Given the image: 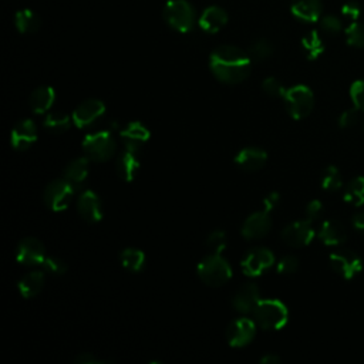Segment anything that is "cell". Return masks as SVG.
<instances>
[{
	"label": "cell",
	"mask_w": 364,
	"mask_h": 364,
	"mask_svg": "<svg viewBox=\"0 0 364 364\" xmlns=\"http://www.w3.org/2000/svg\"><path fill=\"white\" fill-rule=\"evenodd\" d=\"M252 58L249 53L235 46H219L209 58L212 74L225 84H238L245 82L251 74Z\"/></svg>",
	"instance_id": "1"
},
{
	"label": "cell",
	"mask_w": 364,
	"mask_h": 364,
	"mask_svg": "<svg viewBox=\"0 0 364 364\" xmlns=\"http://www.w3.org/2000/svg\"><path fill=\"white\" fill-rule=\"evenodd\" d=\"M252 313L256 325L264 330H279L286 326L289 319L286 305L277 299L260 300Z\"/></svg>",
	"instance_id": "2"
},
{
	"label": "cell",
	"mask_w": 364,
	"mask_h": 364,
	"mask_svg": "<svg viewBox=\"0 0 364 364\" xmlns=\"http://www.w3.org/2000/svg\"><path fill=\"white\" fill-rule=\"evenodd\" d=\"M198 276L208 286L218 288L225 285L232 277V268L229 262L220 253H211L199 262Z\"/></svg>",
	"instance_id": "3"
},
{
	"label": "cell",
	"mask_w": 364,
	"mask_h": 364,
	"mask_svg": "<svg viewBox=\"0 0 364 364\" xmlns=\"http://www.w3.org/2000/svg\"><path fill=\"white\" fill-rule=\"evenodd\" d=\"M170 27L179 33H190L195 25V10L187 0H170L163 12Z\"/></svg>",
	"instance_id": "4"
},
{
	"label": "cell",
	"mask_w": 364,
	"mask_h": 364,
	"mask_svg": "<svg viewBox=\"0 0 364 364\" xmlns=\"http://www.w3.org/2000/svg\"><path fill=\"white\" fill-rule=\"evenodd\" d=\"M115 148V139L109 131H97L89 134L83 141L84 154L93 163H106V161L111 159Z\"/></svg>",
	"instance_id": "5"
},
{
	"label": "cell",
	"mask_w": 364,
	"mask_h": 364,
	"mask_svg": "<svg viewBox=\"0 0 364 364\" xmlns=\"http://www.w3.org/2000/svg\"><path fill=\"white\" fill-rule=\"evenodd\" d=\"M285 106L289 115L295 120L306 118L315 107V95L308 86H293L286 90Z\"/></svg>",
	"instance_id": "6"
},
{
	"label": "cell",
	"mask_w": 364,
	"mask_h": 364,
	"mask_svg": "<svg viewBox=\"0 0 364 364\" xmlns=\"http://www.w3.org/2000/svg\"><path fill=\"white\" fill-rule=\"evenodd\" d=\"M76 192V188L70 184L69 181L63 179H56L52 181L50 184L46 187L43 194V201L54 212H62L67 209L70 202L73 199V195Z\"/></svg>",
	"instance_id": "7"
},
{
	"label": "cell",
	"mask_w": 364,
	"mask_h": 364,
	"mask_svg": "<svg viewBox=\"0 0 364 364\" xmlns=\"http://www.w3.org/2000/svg\"><path fill=\"white\" fill-rule=\"evenodd\" d=\"M273 264L275 255L268 248H253L242 259L240 268L247 276L256 277L269 271Z\"/></svg>",
	"instance_id": "8"
},
{
	"label": "cell",
	"mask_w": 364,
	"mask_h": 364,
	"mask_svg": "<svg viewBox=\"0 0 364 364\" xmlns=\"http://www.w3.org/2000/svg\"><path fill=\"white\" fill-rule=\"evenodd\" d=\"M330 266L332 269L345 279H353L357 276L363 269L361 258L349 249L336 251L330 255Z\"/></svg>",
	"instance_id": "9"
},
{
	"label": "cell",
	"mask_w": 364,
	"mask_h": 364,
	"mask_svg": "<svg viewBox=\"0 0 364 364\" xmlns=\"http://www.w3.org/2000/svg\"><path fill=\"white\" fill-rule=\"evenodd\" d=\"M315 238L312 220H296L282 231V240L292 248H302L309 245Z\"/></svg>",
	"instance_id": "10"
},
{
	"label": "cell",
	"mask_w": 364,
	"mask_h": 364,
	"mask_svg": "<svg viewBox=\"0 0 364 364\" xmlns=\"http://www.w3.org/2000/svg\"><path fill=\"white\" fill-rule=\"evenodd\" d=\"M256 321L248 317H240L232 321L228 330L227 339L232 348H245L256 336Z\"/></svg>",
	"instance_id": "11"
},
{
	"label": "cell",
	"mask_w": 364,
	"mask_h": 364,
	"mask_svg": "<svg viewBox=\"0 0 364 364\" xmlns=\"http://www.w3.org/2000/svg\"><path fill=\"white\" fill-rule=\"evenodd\" d=\"M104 113H106V106L103 101L97 98L86 100L73 111L71 115L73 124L78 128H86L94 124L100 117H103Z\"/></svg>",
	"instance_id": "12"
},
{
	"label": "cell",
	"mask_w": 364,
	"mask_h": 364,
	"mask_svg": "<svg viewBox=\"0 0 364 364\" xmlns=\"http://www.w3.org/2000/svg\"><path fill=\"white\" fill-rule=\"evenodd\" d=\"M16 259L19 264L26 266L42 265L46 259L45 245L36 238L23 239L16 249Z\"/></svg>",
	"instance_id": "13"
},
{
	"label": "cell",
	"mask_w": 364,
	"mask_h": 364,
	"mask_svg": "<svg viewBox=\"0 0 364 364\" xmlns=\"http://www.w3.org/2000/svg\"><path fill=\"white\" fill-rule=\"evenodd\" d=\"M269 214L271 212L264 209L249 215L244 222V225H242V235H244V238L256 240L266 236L272 228V218Z\"/></svg>",
	"instance_id": "14"
},
{
	"label": "cell",
	"mask_w": 364,
	"mask_h": 364,
	"mask_svg": "<svg viewBox=\"0 0 364 364\" xmlns=\"http://www.w3.org/2000/svg\"><path fill=\"white\" fill-rule=\"evenodd\" d=\"M37 139V127L33 120H20L12 130L10 143L16 151L29 150Z\"/></svg>",
	"instance_id": "15"
},
{
	"label": "cell",
	"mask_w": 364,
	"mask_h": 364,
	"mask_svg": "<svg viewBox=\"0 0 364 364\" xmlns=\"http://www.w3.org/2000/svg\"><path fill=\"white\" fill-rule=\"evenodd\" d=\"M77 209L80 216L89 224H97L103 219V205H101V201L94 191H84L78 196Z\"/></svg>",
	"instance_id": "16"
},
{
	"label": "cell",
	"mask_w": 364,
	"mask_h": 364,
	"mask_svg": "<svg viewBox=\"0 0 364 364\" xmlns=\"http://www.w3.org/2000/svg\"><path fill=\"white\" fill-rule=\"evenodd\" d=\"M260 302V292L255 283H247L242 286L232 299V306L239 313H252Z\"/></svg>",
	"instance_id": "17"
},
{
	"label": "cell",
	"mask_w": 364,
	"mask_h": 364,
	"mask_svg": "<svg viewBox=\"0 0 364 364\" xmlns=\"http://www.w3.org/2000/svg\"><path fill=\"white\" fill-rule=\"evenodd\" d=\"M268 161L265 150L258 147H247L240 150L235 157V164L245 171H258L264 168Z\"/></svg>",
	"instance_id": "18"
},
{
	"label": "cell",
	"mask_w": 364,
	"mask_h": 364,
	"mask_svg": "<svg viewBox=\"0 0 364 364\" xmlns=\"http://www.w3.org/2000/svg\"><path fill=\"white\" fill-rule=\"evenodd\" d=\"M121 138H123L127 150L138 152L139 148L150 139V131L144 124L133 121L121 130Z\"/></svg>",
	"instance_id": "19"
},
{
	"label": "cell",
	"mask_w": 364,
	"mask_h": 364,
	"mask_svg": "<svg viewBox=\"0 0 364 364\" xmlns=\"http://www.w3.org/2000/svg\"><path fill=\"white\" fill-rule=\"evenodd\" d=\"M292 14L305 23H315L321 17V0H293L291 5Z\"/></svg>",
	"instance_id": "20"
},
{
	"label": "cell",
	"mask_w": 364,
	"mask_h": 364,
	"mask_svg": "<svg viewBox=\"0 0 364 364\" xmlns=\"http://www.w3.org/2000/svg\"><path fill=\"white\" fill-rule=\"evenodd\" d=\"M319 239L328 247H337L345 244L348 239V231L339 220H325L319 231Z\"/></svg>",
	"instance_id": "21"
},
{
	"label": "cell",
	"mask_w": 364,
	"mask_h": 364,
	"mask_svg": "<svg viewBox=\"0 0 364 364\" xmlns=\"http://www.w3.org/2000/svg\"><path fill=\"white\" fill-rule=\"evenodd\" d=\"M228 23V13L219 6H209L202 12L199 17V26L207 33H218Z\"/></svg>",
	"instance_id": "22"
},
{
	"label": "cell",
	"mask_w": 364,
	"mask_h": 364,
	"mask_svg": "<svg viewBox=\"0 0 364 364\" xmlns=\"http://www.w3.org/2000/svg\"><path fill=\"white\" fill-rule=\"evenodd\" d=\"M56 101V91L50 86H40L30 95V109L36 114L47 113Z\"/></svg>",
	"instance_id": "23"
},
{
	"label": "cell",
	"mask_w": 364,
	"mask_h": 364,
	"mask_svg": "<svg viewBox=\"0 0 364 364\" xmlns=\"http://www.w3.org/2000/svg\"><path fill=\"white\" fill-rule=\"evenodd\" d=\"M138 152L130 151L126 148V151L121 154L117 159V174L121 179H124L127 182L133 181L139 170V161H138Z\"/></svg>",
	"instance_id": "24"
},
{
	"label": "cell",
	"mask_w": 364,
	"mask_h": 364,
	"mask_svg": "<svg viewBox=\"0 0 364 364\" xmlns=\"http://www.w3.org/2000/svg\"><path fill=\"white\" fill-rule=\"evenodd\" d=\"M89 158H76L74 161L66 167L65 172H63V178L66 181H69L70 184L78 190L82 187L83 182L86 181L87 175H89Z\"/></svg>",
	"instance_id": "25"
},
{
	"label": "cell",
	"mask_w": 364,
	"mask_h": 364,
	"mask_svg": "<svg viewBox=\"0 0 364 364\" xmlns=\"http://www.w3.org/2000/svg\"><path fill=\"white\" fill-rule=\"evenodd\" d=\"M45 285V273L42 271H33L29 272L22 280L19 282V292L25 299L36 297L42 292Z\"/></svg>",
	"instance_id": "26"
},
{
	"label": "cell",
	"mask_w": 364,
	"mask_h": 364,
	"mask_svg": "<svg viewBox=\"0 0 364 364\" xmlns=\"http://www.w3.org/2000/svg\"><path fill=\"white\" fill-rule=\"evenodd\" d=\"M14 25L20 33L29 34V33H36L40 29V26H42V20H40L38 14L34 13L33 10L23 9L16 13Z\"/></svg>",
	"instance_id": "27"
},
{
	"label": "cell",
	"mask_w": 364,
	"mask_h": 364,
	"mask_svg": "<svg viewBox=\"0 0 364 364\" xmlns=\"http://www.w3.org/2000/svg\"><path fill=\"white\" fill-rule=\"evenodd\" d=\"M121 265H123L130 272H141L144 269L146 265V255L141 249L137 248H127L121 252L120 256Z\"/></svg>",
	"instance_id": "28"
},
{
	"label": "cell",
	"mask_w": 364,
	"mask_h": 364,
	"mask_svg": "<svg viewBox=\"0 0 364 364\" xmlns=\"http://www.w3.org/2000/svg\"><path fill=\"white\" fill-rule=\"evenodd\" d=\"M302 47L306 53V57L309 60H316L325 52V43H323L321 37L316 30L308 33L305 37L302 38Z\"/></svg>",
	"instance_id": "29"
},
{
	"label": "cell",
	"mask_w": 364,
	"mask_h": 364,
	"mask_svg": "<svg viewBox=\"0 0 364 364\" xmlns=\"http://www.w3.org/2000/svg\"><path fill=\"white\" fill-rule=\"evenodd\" d=\"M71 121L73 120H70V117L63 114V113H50L45 118L43 124H45V128L49 130L50 133L62 134V133H66L70 128Z\"/></svg>",
	"instance_id": "30"
},
{
	"label": "cell",
	"mask_w": 364,
	"mask_h": 364,
	"mask_svg": "<svg viewBox=\"0 0 364 364\" xmlns=\"http://www.w3.org/2000/svg\"><path fill=\"white\" fill-rule=\"evenodd\" d=\"M345 201L357 207L364 204V177H357L349 182L345 192Z\"/></svg>",
	"instance_id": "31"
},
{
	"label": "cell",
	"mask_w": 364,
	"mask_h": 364,
	"mask_svg": "<svg viewBox=\"0 0 364 364\" xmlns=\"http://www.w3.org/2000/svg\"><path fill=\"white\" fill-rule=\"evenodd\" d=\"M321 187L323 190L330 191V192L339 191L343 187V177L337 167L329 166L325 170V172H323V178H321Z\"/></svg>",
	"instance_id": "32"
},
{
	"label": "cell",
	"mask_w": 364,
	"mask_h": 364,
	"mask_svg": "<svg viewBox=\"0 0 364 364\" xmlns=\"http://www.w3.org/2000/svg\"><path fill=\"white\" fill-rule=\"evenodd\" d=\"M272 53H273V46L266 38L258 40V42H255L249 49L251 58L256 60V62H264V60L271 57Z\"/></svg>",
	"instance_id": "33"
},
{
	"label": "cell",
	"mask_w": 364,
	"mask_h": 364,
	"mask_svg": "<svg viewBox=\"0 0 364 364\" xmlns=\"http://www.w3.org/2000/svg\"><path fill=\"white\" fill-rule=\"evenodd\" d=\"M346 38L348 43L353 47H364V25L360 22H353L346 29Z\"/></svg>",
	"instance_id": "34"
},
{
	"label": "cell",
	"mask_w": 364,
	"mask_h": 364,
	"mask_svg": "<svg viewBox=\"0 0 364 364\" xmlns=\"http://www.w3.org/2000/svg\"><path fill=\"white\" fill-rule=\"evenodd\" d=\"M42 266L45 268V271L50 275L54 276H62L66 273L67 271V265L63 259H60L57 256H46V259L43 260Z\"/></svg>",
	"instance_id": "35"
},
{
	"label": "cell",
	"mask_w": 364,
	"mask_h": 364,
	"mask_svg": "<svg viewBox=\"0 0 364 364\" xmlns=\"http://www.w3.org/2000/svg\"><path fill=\"white\" fill-rule=\"evenodd\" d=\"M207 247L212 253H222L227 248V235L224 231H214L208 239Z\"/></svg>",
	"instance_id": "36"
},
{
	"label": "cell",
	"mask_w": 364,
	"mask_h": 364,
	"mask_svg": "<svg viewBox=\"0 0 364 364\" xmlns=\"http://www.w3.org/2000/svg\"><path fill=\"white\" fill-rule=\"evenodd\" d=\"M361 110H359L357 107L349 109L346 111H343L340 118H339V124L341 128H353L356 127L360 121H361Z\"/></svg>",
	"instance_id": "37"
},
{
	"label": "cell",
	"mask_w": 364,
	"mask_h": 364,
	"mask_svg": "<svg viewBox=\"0 0 364 364\" xmlns=\"http://www.w3.org/2000/svg\"><path fill=\"white\" fill-rule=\"evenodd\" d=\"M262 89H264V91L271 95V97H285L286 94V90L285 86H283L277 78L275 77H268L264 80V83H262Z\"/></svg>",
	"instance_id": "38"
},
{
	"label": "cell",
	"mask_w": 364,
	"mask_h": 364,
	"mask_svg": "<svg viewBox=\"0 0 364 364\" xmlns=\"http://www.w3.org/2000/svg\"><path fill=\"white\" fill-rule=\"evenodd\" d=\"M320 27L323 32H326L329 34H337L341 32L343 23L337 16L328 14V16H323L320 19Z\"/></svg>",
	"instance_id": "39"
},
{
	"label": "cell",
	"mask_w": 364,
	"mask_h": 364,
	"mask_svg": "<svg viewBox=\"0 0 364 364\" xmlns=\"http://www.w3.org/2000/svg\"><path fill=\"white\" fill-rule=\"evenodd\" d=\"M297 268H299V259L293 255L283 256L277 262V272L280 275H292L297 271Z\"/></svg>",
	"instance_id": "40"
},
{
	"label": "cell",
	"mask_w": 364,
	"mask_h": 364,
	"mask_svg": "<svg viewBox=\"0 0 364 364\" xmlns=\"http://www.w3.org/2000/svg\"><path fill=\"white\" fill-rule=\"evenodd\" d=\"M350 97L354 107L364 113V80H359V82H354L352 84Z\"/></svg>",
	"instance_id": "41"
},
{
	"label": "cell",
	"mask_w": 364,
	"mask_h": 364,
	"mask_svg": "<svg viewBox=\"0 0 364 364\" xmlns=\"http://www.w3.org/2000/svg\"><path fill=\"white\" fill-rule=\"evenodd\" d=\"M341 14L345 16V17H348V19H350V20H353V22H357L360 14H361V8L356 2H348V3L343 5Z\"/></svg>",
	"instance_id": "42"
},
{
	"label": "cell",
	"mask_w": 364,
	"mask_h": 364,
	"mask_svg": "<svg viewBox=\"0 0 364 364\" xmlns=\"http://www.w3.org/2000/svg\"><path fill=\"white\" fill-rule=\"evenodd\" d=\"M323 214V204L319 199L310 201L306 207V216L309 220H316L321 216Z\"/></svg>",
	"instance_id": "43"
},
{
	"label": "cell",
	"mask_w": 364,
	"mask_h": 364,
	"mask_svg": "<svg viewBox=\"0 0 364 364\" xmlns=\"http://www.w3.org/2000/svg\"><path fill=\"white\" fill-rule=\"evenodd\" d=\"M74 363H76V364H100V363H104V360L98 359L94 353L84 352V353L78 354V356L74 359Z\"/></svg>",
	"instance_id": "44"
},
{
	"label": "cell",
	"mask_w": 364,
	"mask_h": 364,
	"mask_svg": "<svg viewBox=\"0 0 364 364\" xmlns=\"http://www.w3.org/2000/svg\"><path fill=\"white\" fill-rule=\"evenodd\" d=\"M280 202V195L277 192H271L264 199V209L268 212H272Z\"/></svg>",
	"instance_id": "45"
},
{
	"label": "cell",
	"mask_w": 364,
	"mask_h": 364,
	"mask_svg": "<svg viewBox=\"0 0 364 364\" xmlns=\"http://www.w3.org/2000/svg\"><path fill=\"white\" fill-rule=\"evenodd\" d=\"M352 224H353L354 229H357L359 232H363L364 234V211L357 212V214L353 215Z\"/></svg>",
	"instance_id": "46"
},
{
	"label": "cell",
	"mask_w": 364,
	"mask_h": 364,
	"mask_svg": "<svg viewBox=\"0 0 364 364\" xmlns=\"http://www.w3.org/2000/svg\"><path fill=\"white\" fill-rule=\"evenodd\" d=\"M259 361L264 363V364H279L280 363V357L271 353V354H265L264 357H260Z\"/></svg>",
	"instance_id": "47"
}]
</instances>
